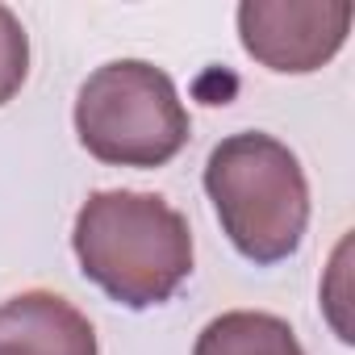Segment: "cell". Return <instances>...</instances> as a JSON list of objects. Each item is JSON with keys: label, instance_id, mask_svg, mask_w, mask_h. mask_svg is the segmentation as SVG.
<instances>
[{"label": "cell", "instance_id": "obj_5", "mask_svg": "<svg viewBox=\"0 0 355 355\" xmlns=\"http://www.w3.org/2000/svg\"><path fill=\"white\" fill-rule=\"evenodd\" d=\"M0 355H96V330L67 297L30 288L0 305Z\"/></svg>", "mask_w": 355, "mask_h": 355}, {"label": "cell", "instance_id": "obj_3", "mask_svg": "<svg viewBox=\"0 0 355 355\" xmlns=\"http://www.w3.org/2000/svg\"><path fill=\"white\" fill-rule=\"evenodd\" d=\"M76 134L109 167H163L189 146V109L171 76L146 59L96 67L76 96Z\"/></svg>", "mask_w": 355, "mask_h": 355}, {"label": "cell", "instance_id": "obj_4", "mask_svg": "<svg viewBox=\"0 0 355 355\" xmlns=\"http://www.w3.org/2000/svg\"><path fill=\"white\" fill-rule=\"evenodd\" d=\"M351 34V5L343 0H243V51L276 76H309L326 67Z\"/></svg>", "mask_w": 355, "mask_h": 355}, {"label": "cell", "instance_id": "obj_6", "mask_svg": "<svg viewBox=\"0 0 355 355\" xmlns=\"http://www.w3.org/2000/svg\"><path fill=\"white\" fill-rule=\"evenodd\" d=\"M193 355H305V347L284 318L259 309H230L197 334Z\"/></svg>", "mask_w": 355, "mask_h": 355}, {"label": "cell", "instance_id": "obj_1", "mask_svg": "<svg viewBox=\"0 0 355 355\" xmlns=\"http://www.w3.org/2000/svg\"><path fill=\"white\" fill-rule=\"evenodd\" d=\"M71 247L84 280L125 309L163 305L193 276L189 218L155 193H92L76 214Z\"/></svg>", "mask_w": 355, "mask_h": 355}, {"label": "cell", "instance_id": "obj_2", "mask_svg": "<svg viewBox=\"0 0 355 355\" xmlns=\"http://www.w3.org/2000/svg\"><path fill=\"white\" fill-rule=\"evenodd\" d=\"M205 193L243 259L272 268L297 255L309 226V184L280 138L259 130L222 138L205 163Z\"/></svg>", "mask_w": 355, "mask_h": 355}, {"label": "cell", "instance_id": "obj_7", "mask_svg": "<svg viewBox=\"0 0 355 355\" xmlns=\"http://www.w3.org/2000/svg\"><path fill=\"white\" fill-rule=\"evenodd\" d=\"M30 76V34L13 9L0 5V105H9Z\"/></svg>", "mask_w": 355, "mask_h": 355}]
</instances>
